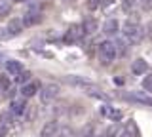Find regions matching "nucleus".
I'll list each match as a JSON object with an SVG mask.
<instances>
[{
	"label": "nucleus",
	"instance_id": "obj_1",
	"mask_svg": "<svg viewBox=\"0 0 152 137\" xmlns=\"http://www.w3.org/2000/svg\"><path fill=\"white\" fill-rule=\"evenodd\" d=\"M122 34H124V38H126L127 42L137 44V42L142 40L145 31H142V27L139 25V23H135V21H126V23L122 25Z\"/></svg>",
	"mask_w": 152,
	"mask_h": 137
},
{
	"label": "nucleus",
	"instance_id": "obj_2",
	"mask_svg": "<svg viewBox=\"0 0 152 137\" xmlns=\"http://www.w3.org/2000/svg\"><path fill=\"white\" fill-rule=\"evenodd\" d=\"M97 55H99V59L103 61V63H112L114 59H116V55H118V48H116V44L110 40H104L99 44V48H97Z\"/></svg>",
	"mask_w": 152,
	"mask_h": 137
},
{
	"label": "nucleus",
	"instance_id": "obj_3",
	"mask_svg": "<svg viewBox=\"0 0 152 137\" xmlns=\"http://www.w3.org/2000/svg\"><path fill=\"white\" fill-rule=\"evenodd\" d=\"M38 23H42V10L38 4H31L27 13L23 15V25L25 27H34Z\"/></svg>",
	"mask_w": 152,
	"mask_h": 137
},
{
	"label": "nucleus",
	"instance_id": "obj_4",
	"mask_svg": "<svg viewBox=\"0 0 152 137\" xmlns=\"http://www.w3.org/2000/svg\"><path fill=\"white\" fill-rule=\"evenodd\" d=\"M59 92H61L59 84H46V86L42 88V92H40L42 103H51L57 95H59Z\"/></svg>",
	"mask_w": 152,
	"mask_h": 137
},
{
	"label": "nucleus",
	"instance_id": "obj_5",
	"mask_svg": "<svg viewBox=\"0 0 152 137\" xmlns=\"http://www.w3.org/2000/svg\"><path fill=\"white\" fill-rule=\"evenodd\" d=\"M82 36H84L82 25H72V27H69V31L65 32L63 40H65V44H74V42H78Z\"/></svg>",
	"mask_w": 152,
	"mask_h": 137
},
{
	"label": "nucleus",
	"instance_id": "obj_6",
	"mask_svg": "<svg viewBox=\"0 0 152 137\" xmlns=\"http://www.w3.org/2000/svg\"><path fill=\"white\" fill-rule=\"evenodd\" d=\"M27 108V97H19V99H12L10 103V112L13 116H21Z\"/></svg>",
	"mask_w": 152,
	"mask_h": 137
},
{
	"label": "nucleus",
	"instance_id": "obj_7",
	"mask_svg": "<svg viewBox=\"0 0 152 137\" xmlns=\"http://www.w3.org/2000/svg\"><path fill=\"white\" fill-rule=\"evenodd\" d=\"M57 133H59V124H57L55 120L46 122L40 130V137H55Z\"/></svg>",
	"mask_w": 152,
	"mask_h": 137
},
{
	"label": "nucleus",
	"instance_id": "obj_8",
	"mask_svg": "<svg viewBox=\"0 0 152 137\" xmlns=\"http://www.w3.org/2000/svg\"><path fill=\"white\" fill-rule=\"evenodd\" d=\"M38 89H40V82H38V80H31L25 86H21V95L23 97H32V95L38 93Z\"/></svg>",
	"mask_w": 152,
	"mask_h": 137
},
{
	"label": "nucleus",
	"instance_id": "obj_9",
	"mask_svg": "<svg viewBox=\"0 0 152 137\" xmlns=\"http://www.w3.org/2000/svg\"><path fill=\"white\" fill-rule=\"evenodd\" d=\"M146 70H148V63H146L145 59H141V57H139V59H135V61L131 63V73H133V74H137V76H142Z\"/></svg>",
	"mask_w": 152,
	"mask_h": 137
},
{
	"label": "nucleus",
	"instance_id": "obj_10",
	"mask_svg": "<svg viewBox=\"0 0 152 137\" xmlns=\"http://www.w3.org/2000/svg\"><path fill=\"white\" fill-rule=\"evenodd\" d=\"M118 31H120V23H118V19H107V21L103 23V32L107 36L116 34Z\"/></svg>",
	"mask_w": 152,
	"mask_h": 137
},
{
	"label": "nucleus",
	"instance_id": "obj_11",
	"mask_svg": "<svg viewBox=\"0 0 152 137\" xmlns=\"http://www.w3.org/2000/svg\"><path fill=\"white\" fill-rule=\"evenodd\" d=\"M23 27H25V25H23V19L13 17V19L8 21V27H6V29H8V32H10L12 36H15V34H19V32L23 31Z\"/></svg>",
	"mask_w": 152,
	"mask_h": 137
},
{
	"label": "nucleus",
	"instance_id": "obj_12",
	"mask_svg": "<svg viewBox=\"0 0 152 137\" xmlns=\"http://www.w3.org/2000/svg\"><path fill=\"white\" fill-rule=\"evenodd\" d=\"M101 112L107 118H110V120H114V122H118V120H122V111L120 108H114V107H108V105H104L103 108H101Z\"/></svg>",
	"mask_w": 152,
	"mask_h": 137
},
{
	"label": "nucleus",
	"instance_id": "obj_13",
	"mask_svg": "<svg viewBox=\"0 0 152 137\" xmlns=\"http://www.w3.org/2000/svg\"><path fill=\"white\" fill-rule=\"evenodd\" d=\"M6 70L10 74H13V76H17L21 70H25L23 69V63L21 61H15V59H10V61H6Z\"/></svg>",
	"mask_w": 152,
	"mask_h": 137
},
{
	"label": "nucleus",
	"instance_id": "obj_14",
	"mask_svg": "<svg viewBox=\"0 0 152 137\" xmlns=\"http://www.w3.org/2000/svg\"><path fill=\"white\" fill-rule=\"evenodd\" d=\"M120 137H139V130H137V126H135V122L129 120L126 124V127L122 130V135Z\"/></svg>",
	"mask_w": 152,
	"mask_h": 137
},
{
	"label": "nucleus",
	"instance_id": "obj_15",
	"mask_svg": "<svg viewBox=\"0 0 152 137\" xmlns=\"http://www.w3.org/2000/svg\"><path fill=\"white\" fill-rule=\"evenodd\" d=\"M97 21L93 19V17H88V19L82 21V29H84V34H93L95 31H97Z\"/></svg>",
	"mask_w": 152,
	"mask_h": 137
},
{
	"label": "nucleus",
	"instance_id": "obj_16",
	"mask_svg": "<svg viewBox=\"0 0 152 137\" xmlns=\"http://www.w3.org/2000/svg\"><path fill=\"white\" fill-rule=\"evenodd\" d=\"M124 97H126L127 101H139V103H146V105L152 107V99L141 95V93H124Z\"/></svg>",
	"mask_w": 152,
	"mask_h": 137
},
{
	"label": "nucleus",
	"instance_id": "obj_17",
	"mask_svg": "<svg viewBox=\"0 0 152 137\" xmlns=\"http://www.w3.org/2000/svg\"><path fill=\"white\" fill-rule=\"evenodd\" d=\"M65 80H66V82H70L72 86H89V84H93L91 80L82 78V76H66Z\"/></svg>",
	"mask_w": 152,
	"mask_h": 137
},
{
	"label": "nucleus",
	"instance_id": "obj_18",
	"mask_svg": "<svg viewBox=\"0 0 152 137\" xmlns=\"http://www.w3.org/2000/svg\"><path fill=\"white\" fill-rule=\"evenodd\" d=\"M27 82H31V73H28V70H21L15 76V84H23V86H25Z\"/></svg>",
	"mask_w": 152,
	"mask_h": 137
},
{
	"label": "nucleus",
	"instance_id": "obj_19",
	"mask_svg": "<svg viewBox=\"0 0 152 137\" xmlns=\"http://www.w3.org/2000/svg\"><path fill=\"white\" fill-rule=\"evenodd\" d=\"M10 12H12V2L10 0H0V17L8 15Z\"/></svg>",
	"mask_w": 152,
	"mask_h": 137
},
{
	"label": "nucleus",
	"instance_id": "obj_20",
	"mask_svg": "<svg viewBox=\"0 0 152 137\" xmlns=\"http://www.w3.org/2000/svg\"><path fill=\"white\" fill-rule=\"evenodd\" d=\"M10 86H12V82H10V78L6 76V74H0V93L8 92Z\"/></svg>",
	"mask_w": 152,
	"mask_h": 137
},
{
	"label": "nucleus",
	"instance_id": "obj_21",
	"mask_svg": "<svg viewBox=\"0 0 152 137\" xmlns=\"http://www.w3.org/2000/svg\"><path fill=\"white\" fill-rule=\"evenodd\" d=\"M57 137H74V130H72V127H69V126H63V127H59Z\"/></svg>",
	"mask_w": 152,
	"mask_h": 137
},
{
	"label": "nucleus",
	"instance_id": "obj_22",
	"mask_svg": "<svg viewBox=\"0 0 152 137\" xmlns=\"http://www.w3.org/2000/svg\"><path fill=\"white\" fill-rule=\"evenodd\" d=\"M118 133H120L118 126H110V127H107V131H104V137H118Z\"/></svg>",
	"mask_w": 152,
	"mask_h": 137
},
{
	"label": "nucleus",
	"instance_id": "obj_23",
	"mask_svg": "<svg viewBox=\"0 0 152 137\" xmlns=\"http://www.w3.org/2000/svg\"><path fill=\"white\" fill-rule=\"evenodd\" d=\"M88 93H89V95H91V97H97V99H101V101H107V95H104V93L103 92H97V89H88Z\"/></svg>",
	"mask_w": 152,
	"mask_h": 137
},
{
	"label": "nucleus",
	"instance_id": "obj_24",
	"mask_svg": "<svg viewBox=\"0 0 152 137\" xmlns=\"http://www.w3.org/2000/svg\"><path fill=\"white\" fill-rule=\"evenodd\" d=\"M142 88L146 89V92H152V74H146L145 80H142Z\"/></svg>",
	"mask_w": 152,
	"mask_h": 137
},
{
	"label": "nucleus",
	"instance_id": "obj_25",
	"mask_svg": "<svg viewBox=\"0 0 152 137\" xmlns=\"http://www.w3.org/2000/svg\"><path fill=\"white\" fill-rule=\"evenodd\" d=\"M95 131H93V126H86L82 130V133H80V137H93Z\"/></svg>",
	"mask_w": 152,
	"mask_h": 137
},
{
	"label": "nucleus",
	"instance_id": "obj_26",
	"mask_svg": "<svg viewBox=\"0 0 152 137\" xmlns=\"http://www.w3.org/2000/svg\"><path fill=\"white\" fill-rule=\"evenodd\" d=\"M101 2L103 0H88V8L89 10H97V8L101 6Z\"/></svg>",
	"mask_w": 152,
	"mask_h": 137
},
{
	"label": "nucleus",
	"instance_id": "obj_27",
	"mask_svg": "<svg viewBox=\"0 0 152 137\" xmlns=\"http://www.w3.org/2000/svg\"><path fill=\"white\" fill-rule=\"evenodd\" d=\"M118 48H120V55H126V42L118 40Z\"/></svg>",
	"mask_w": 152,
	"mask_h": 137
},
{
	"label": "nucleus",
	"instance_id": "obj_28",
	"mask_svg": "<svg viewBox=\"0 0 152 137\" xmlns=\"http://www.w3.org/2000/svg\"><path fill=\"white\" fill-rule=\"evenodd\" d=\"M8 36H12V34L8 32V29H0V38H2V40H6Z\"/></svg>",
	"mask_w": 152,
	"mask_h": 137
},
{
	"label": "nucleus",
	"instance_id": "obj_29",
	"mask_svg": "<svg viewBox=\"0 0 152 137\" xmlns=\"http://www.w3.org/2000/svg\"><path fill=\"white\" fill-rule=\"evenodd\" d=\"M142 6H145V10H152V0H141Z\"/></svg>",
	"mask_w": 152,
	"mask_h": 137
},
{
	"label": "nucleus",
	"instance_id": "obj_30",
	"mask_svg": "<svg viewBox=\"0 0 152 137\" xmlns=\"http://www.w3.org/2000/svg\"><path fill=\"white\" fill-rule=\"evenodd\" d=\"M15 2H25V0H15Z\"/></svg>",
	"mask_w": 152,
	"mask_h": 137
}]
</instances>
